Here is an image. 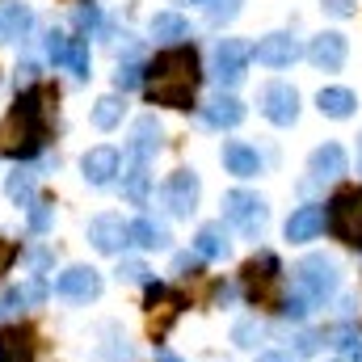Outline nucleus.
<instances>
[{"label":"nucleus","mask_w":362,"mask_h":362,"mask_svg":"<svg viewBox=\"0 0 362 362\" xmlns=\"http://www.w3.org/2000/svg\"><path fill=\"white\" fill-rule=\"evenodd\" d=\"M198 81H202V68H198V51H194V47H169V51H160V55L148 64L144 93H148V101H152V105L189 110Z\"/></svg>","instance_id":"nucleus-1"},{"label":"nucleus","mask_w":362,"mask_h":362,"mask_svg":"<svg viewBox=\"0 0 362 362\" xmlns=\"http://www.w3.org/2000/svg\"><path fill=\"white\" fill-rule=\"evenodd\" d=\"M42 97H47V89H25L21 101H17V110L0 122V152H4V156L30 160V156L42 148V135H47Z\"/></svg>","instance_id":"nucleus-2"},{"label":"nucleus","mask_w":362,"mask_h":362,"mask_svg":"<svg viewBox=\"0 0 362 362\" xmlns=\"http://www.w3.org/2000/svg\"><path fill=\"white\" fill-rule=\"evenodd\" d=\"M325 228L350 245V249H362V185H350V189H337L329 211H325Z\"/></svg>","instance_id":"nucleus-3"},{"label":"nucleus","mask_w":362,"mask_h":362,"mask_svg":"<svg viewBox=\"0 0 362 362\" xmlns=\"http://www.w3.org/2000/svg\"><path fill=\"white\" fill-rule=\"evenodd\" d=\"M337 266L329 262V257H320V253H312V257H303L299 266H295V291L312 303V308H320V303H329L333 295H337Z\"/></svg>","instance_id":"nucleus-4"},{"label":"nucleus","mask_w":362,"mask_h":362,"mask_svg":"<svg viewBox=\"0 0 362 362\" xmlns=\"http://www.w3.org/2000/svg\"><path fill=\"white\" fill-rule=\"evenodd\" d=\"M240 282L249 291V299L257 308H270V303H282V266L274 253H257L245 270H240Z\"/></svg>","instance_id":"nucleus-5"},{"label":"nucleus","mask_w":362,"mask_h":362,"mask_svg":"<svg viewBox=\"0 0 362 362\" xmlns=\"http://www.w3.org/2000/svg\"><path fill=\"white\" fill-rule=\"evenodd\" d=\"M223 219L236 223L245 236H262L270 211H266V202H262L257 194H249V189H232V194H223Z\"/></svg>","instance_id":"nucleus-6"},{"label":"nucleus","mask_w":362,"mask_h":362,"mask_svg":"<svg viewBox=\"0 0 362 362\" xmlns=\"http://www.w3.org/2000/svg\"><path fill=\"white\" fill-rule=\"evenodd\" d=\"M249 59H253V47H249L245 38H223V42H219V51H215V81H219L223 89L240 85V81H245Z\"/></svg>","instance_id":"nucleus-7"},{"label":"nucleus","mask_w":362,"mask_h":362,"mask_svg":"<svg viewBox=\"0 0 362 362\" xmlns=\"http://www.w3.org/2000/svg\"><path fill=\"white\" fill-rule=\"evenodd\" d=\"M262 114L274 127H295L299 122V93H295V85H286V81L266 85L262 89Z\"/></svg>","instance_id":"nucleus-8"},{"label":"nucleus","mask_w":362,"mask_h":362,"mask_svg":"<svg viewBox=\"0 0 362 362\" xmlns=\"http://www.w3.org/2000/svg\"><path fill=\"white\" fill-rule=\"evenodd\" d=\"M198 194H202L198 177L189 169H177L173 177L165 181V206H169V215L173 219H189L198 211Z\"/></svg>","instance_id":"nucleus-9"},{"label":"nucleus","mask_w":362,"mask_h":362,"mask_svg":"<svg viewBox=\"0 0 362 362\" xmlns=\"http://www.w3.org/2000/svg\"><path fill=\"white\" fill-rule=\"evenodd\" d=\"M55 295L72 299V303H89L101 295V274L93 266H68V270L55 278Z\"/></svg>","instance_id":"nucleus-10"},{"label":"nucleus","mask_w":362,"mask_h":362,"mask_svg":"<svg viewBox=\"0 0 362 362\" xmlns=\"http://www.w3.org/2000/svg\"><path fill=\"white\" fill-rule=\"evenodd\" d=\"M346 55H350V42H346V34H337V30L316 34L312 47H308V59H312L320 72H341V68H346Z\"/></svg>","instance_id":"nucleus-11"},{"label":"nucleus","mask_w":362,"mask_h":362,"mask_svg":"<svg viewBox=\"0 0 362 362\" xmlns=\"http://www.w3.org/2000/svg\"><path fill=\"white\" fill-rule=\"evenodd\" d=\"M181 295H169L165 286H148V325H152V333L156 337H165L169 333V325L181 316Z\"/></svg>","instance_id":"nucleus-12"},{"label":"nucleus","mask_w":362,"mask_h":362,"mask_svg":"<svg viewBox=\"0 0 362 362\" xmlns=\"http://www.w3.org/2000/svg\"><path fill=\"white\" fill-rule=\"evenodd\" d=\"M320 232H325V206L308 202V206L291 211V219H286V240H291V245H308V240H316Z\"/></svg>","instance_id":"nucleus-13"},{"label":"nucleus","mask_w":362,"mask_h":362,"mask_svg":"<svg viewBox=\"0 0 362 362\" xmlns=\"http://www.w3.org/2000/svg\"><path fill=\"white\" fill-rule=\"evenodd\" d=\"M253 55H257V64H266V68H291V64L299 59V42H295L291 34H266V38L253 47Z\"/></svg>","instance_id":"nucleus-14"},{"label":"nucleus","mask_w":362,"mask_h":362,"mask_svg":"<svg viewBox=\"0 0 362 362\" xmlns=\"http://www.w3.org/2000/svg\"><path fill=\"white\" fill-rule=\"evenodd\" d=\"M118 169H122V156L114 148H93L81 160V173H85L89 185H110V181L118 177Z\"/></svg>","instance_id":"nucleus-15"},{"label":"nucleus","mask_w":362,"mask_h":362,"mask_svg":"<svg viewBox=\"0 0 362 362\" xmlns=\"http://www.w3.org/2000/svg\"><path fill=\"white\" fill-rule=\"evenodd\" d=\"M89 240L97 253H118L131 236H127V223L118 219V215H97L89 223Z\"/></svg>","instance_id":"nucleus-16"},{"label":"nucleus","mask_w":362,"mask_h":362,"mask_svg":"<svg viewBox=\"0 0 362 362\" xmlns=\"http://www.w3.org/2000/svg\"><path fill=\"white\" fill-rule=\"evenodd\" d=\"M160 148H165V131H160V122H156L152 114L139 118V122L131 127V156H135V160H152Z\"/></svg>","instance_id":"nucleus-17"},{"label":"nucleus","mask_w":362,"mask_h":362,"mask_svg":"<svg viewBox=\"0 0 362 362\" xmlns=\"http://www.w3.org/2000/svg\"><path fill=\"white\" fill-rule=\"evenodd\" d=\"M202 118L211 122V127H240V118H245V101L240 97H232V93H215L206 105H202Z\"/></svg>","instance_id":"nucleus-18"},{"label":"nucleus","mask_w":362,"mask_h":362,"mask_svg":"<svg viewBox=\"0 0 362 362\" xmlns=\"http://www.w3.org/2000/svg\"><path fill=\"white\" fill-rule=\"evenodd\" d=\"M308 173L312 181H337L346 173V152H341V144H320L316 152H312V160H308Z\"/></svg>","instance_id":"nucleus-19"},{"label":"nucleus","mask_w":362,"mask_h":362,"mask_svg":"<svg viewBox=\"0 0 362 362\" xmlns=\"http://www.w3.org/2000/svg\"><path fill=\"white\" fill-rule=\"evenodd\" d=\"M223 165H228V173H236V177H257V173H262L257 148H249V144H240V139L223 144Z\"/></svg>","instance_id":"nucleus-20"},{"label":"nucleus","mask_w":362,"mask_h":362,"mask_svg":"<svg viewBox=\"0 0 362 362\" xmlns=\"http://www.w3.org/2000/svg\"><path fill=\"white\" fill-rule=\"evenodd\" d=\"M30 30H34V13H30V4H8L4 17H0V38H4V42H25Z\"/></svg>","instance_id":"nucleus-21"},{"label":"nucleus","mask_w":362,"mask_h":362,"mask_svg":"<svg viewBox=\"0 0 362 362\" xmlns=\"http://www.w3.org/2000/svg\"><path fill=\"white\" fill-rule=\"evenodd\" d=\"M127 236H131V245H139V249H165L169 245V228L165 223H156V219H135V223H127Z\"/></svg>","instance_id":"nucleus-22"},{"label":"nucleus","mask_w":362,"mask_h":362,"mask_svg":"<svg viewBox=\"0 0 362 362\" xmlns=\"http://www.w3.org/2000/svg\"><path fill=\"white\" fill-rule=\"evenodd\" d=\"M194 253L198 257H211V262L228 257V232H223V223H202L198 236H194Z\"/></svg>","instance_id":"nucleus-23"},{"label":"nucleus","mask_w":362,"mask_h":362,"mask_svg":"<svg viewBox=\"0 0 362 362\" xmlns=\"http://www.w3.org/2000/svg\"><path fill=\"white\" fill-rule=\"evenodd\" d=\"M316 105H320V114L325 118H350L354 110H358V97L350 89H320V97H316Z\"/></svg>","instance_id":"nucleus-24"},{"label":"nucleus","mask_w":362,"mask_h":362,"mask_svg":"<svg viewBox=\"0 0 362 362\" xmlns=\"http://www.w3.org/2000/svg\"><path fill=\"white\" fill-rule=\"evenodd\" d=\"M152 38L181 47V38H189V21H185L181 13H156V17H152Z\"/></svg>","instance_id":"nucleus-25"},{"label":"nucleus","mask_w":362,"mask_h":362,"mask_svg":"<svg viewBox=\"0 0 362 362\" xmlns=\"http://www.w3.org/2000/svg\"><path fill=\"white\" fill-rule=\"evenodd\" d=\"M122 110H127V101H122L118 93H105V97L93 105V127H97V131H114V127L122 122Z\"/></svg>","instance_id":"nucleus-26"},{"label":"nucleus","mask_w":362,"mask_h":362,"mask_svg":"<svg viewBox=\"0 0 362 362\" xmlns=\"http://www.w3.org/2000/svg\"><path fill=\"white\" fill-rule=\"evenodd\" d=\"M122 194H127L131 202H148V160H135V156H131V165H127V173H122Z\"/></svg>","instance_id":"nucleus-27"},{"label":"nucleus","mask_w":362,"mask_h":362,"mask_svg":"<svg viewBox=\"0 0 362 362\" xmlns=\"http://www.w3.org/2000/svg\"><path fill=\"white\" fill-rule=\"evenodd\" d=\"M0 362H30V337L21 329H0Z\"/></svg>","instance_id":"nucleus-28"},{"label":"nucleus","mask_w":362,"mask_h":362,"mask_svg":"<svg viewBox=\"0 0 362 362\" xmlns=\"http://www.w3.org/2000/svg\"><path fill=\"white\" fill-rule=\"evenodd\" d=\"M34 185H38V177H34V169H17V173L8 177V198L25 206V202L34 198Z\"/></svg>","instance_id":"nucleus-29"},{"label":"nucleus","mask_w":362,"mask_h":362,"mask_svg":"<svg viewBox=\"0 0 362 362\" xmlns=\"http://www.w3.org/2000/svg\"><path fill=\"white\" fill-rule=\"evenodd\" d=\"M68 68H72L76 81H89V42H85V38H72V47H68Z\"/></svg>","instance_id":"nucleus-30"},{"label":"nucleus","mask_w":362,"mask_h":362,"mask_svg":"<svg viewBox=\"0 0 362 362\" xmlns=\"http://www.w3.org/2000/svg\"><path fill=\"white\" fill-rule=\"evenodd\" d=\"M13 299H17V308H38V303L47 299V282H42V278H30V282H21V286L13 291Z\"/></svg>","instance_id":"nucleus-31"},{"label":"nucleus","mask_w":362,"mask_h":362,"mask_svg":"<svg viewBox=\"0 0 362 362\" xmlns=\"http://www.w3.org/2000/svg\"><path fill=\"white\" fill-rule=\"evenodd\" d=\"M240 4H245V0H206V21H211V25H228V21L240 13Z\"/></svg>","instance_id":"nucleus-32"},{"label":"nucleus","mask_w":362,"mask_h":362,"mask_svg":"<svg viewBox=\"0 0 362 362\" xmlns=\"http://www.w3.org/2000/svg\"><path fill=\"white\" fill-rule=\"evenodd\" d=\"M118 282H135V286H144V282H152V270H148L139 257H122V262H118Z\"/></svg>","instance_id":"nucleus-33"},{"label":"nucleus","mask_w":362,"mask_h":362,"mask_svg":"<svg viewBox=\"0 0 362 362\" xmlns=\"http://www.w3.org/2000/svg\"><path fill=\"white\" fill-rule=\"evenodd\" d=\"M232 341L240 346V350H253L257 341H262V325L249 316V320H236V329H232Z\"/></svg>","instance_id":"nucleus-34"},{"label":"nucleus","mask_w":362,"mask_h":362,"mask_svg":"<svg viewBox=\"0 0 362 362\" xmlns=\"http://www.w3.org/2000/svg\"><path fill=\"white\" fill-rule=\"evenodd\" d=\"M337 350H341L346 358H362V329H354V325L337 329Z\"/></svg>","instance_id":"nucleus-35"},{"label":"nucleus","mask_w":362,"mask_h":362,"mask_svg":"<svg viewBox=\"0 0 362 362\" xmlns=\"http://www.w3.org/2000/svg\"><path fill=\"white\" fill-rule=\"evenodd\" d=\"M68 47H72V38L64 30H51L47 34V59L51 64H68Z\"/></svg>","instance_id":"nucleus-36"},{"label":"nucleus","mask_w":362,"mask_h":362,"mask_svg":"<svg viewBox=\"0 0 362 362\" xmlns=\"http://www.w3.org/2000/svg\"><path fill=\"white\" fill-rule=\"evenodd\" d=\"M114 85H118L122 93L139 89V85H144V68H139V64H122V68L114 72Z\"/></svg>","instance_id":"nucleus-37"},{"label":"nucleus","mask_w":362,"mask_h":362,"mask_svg":"<svg viewBox=\"0 0 362 362\" xmlns=\"http://www.w3.org/2000/svg\"><path fill=\"white\" fill-rule=\"evenodd\" d=\"M51 219H55V206H51V202H34V211H30V228H34V232H47Z\"/></svg>","instance_id":"nucleus-38"},{"label":"nucleus","mask_w":362,"mask_h":362,"mask_svg":"<svg viewBox=\"0 0 362 362\" xmlns=\"http://www.w3.org/2000/svg\"><path fill=\"white\" fill-rule=\"evenodd\" d=\"M194 270H198V253H177V257H173V274L189 278Z\"/></svg>","instance_id":"nucleus-39"},{"label":"nucleus","mask_w":362,"mask_h":362,"mask_svg":"<svg viewBox=\"0 0 362 362\" xmlns=\"http://www.w3.org/2000/svg\"><path fill=\"white\" fill-rule=\"evenodd\" d=\"M316 346H320V337H316V333H299V337H295V354H299V358L316 354Z\"/></svg>","instance_id":"nucleus-40"},{"label":"nucleus","mask_w":362,"mask_h":362,"mask_svg":"<svg viewBox=\"0 0 362 362\" xmlns=\"http://www.w3.org/2000/svg\"><path fill=\"white\" fill-rule=\"evenodd\" d=\"M325 4V13H333V17H354V0H320Z\"/></svg>","instance_id":"nucleus-41"},{"label":"nucleus","mask_w":362,"mask_h":362,"mask_svg":"<svg viewBox=\"0 0 362 362\" xmlns=\"http://www.w3.org/2000/svg\"><path fill=\"white\" fill-rule=\"evenodd\" d=\"M13 262H17V245H13V240H4V236H0V274L8 270V266H13Z\"/></svg>","instance_id":"nucleus-42"},{"label":"nucleus","mask_w":362,"mask_h":362,"mask_svg":"<svg viewBox=\"0 0 362 362\" xmlns=\"http://www.w3.org/2000/svg\"><path fill=\"white\" fill-rule=\"evenodd\" d=\"M97 21H101V17H97V8H81V13H76V25H81V30H93V25H97Z\"/></svg>","instance_id":"nucleus-43"},{"label":"nucleus","mask_w":362,"mask_h":362,"mask_svg":"<svg viewBox=\"0 0 362 362\" xmlns=\"http://www.w3.org/2000/svg\"><path fill=\"white\" fill-rule=\"evenodd\" d=\"M30 266H34V270H47V266H51V253H47V249H30Z\"/></svg>","instance_id":"nucleus-44"},{"label":"nucleus","mask_w":362,"mask_h":362,"mask_svg":"<svg viewBox=\"0 0 362 362\" xmlns=\"http://www.w3.org/2000/svg\"><path fill=\"white\" fill-rule=\"evenodd\" d=\"M34 72H38L34 64H21V68H17V81H21V85H34Z\"/></svg>","instance_id":"nucleus-45"},{"label":"nucleus","mask_w":362,"mask_h":362,"mask_svg":"<svg viewBox=\"0 0 362 362\" xmlns=\"http://www.w3.org/2000/svg\"><path fill=\"white\" fill-rule=\"evenodd\" d=\"M156 362H181V358L173 354V350H156Z\"/></svg>","instance_id":"nucleus-46"},{"label":"nucleus","mask_w":362,"mask_h":362,"mask_svg":"<svg viewBox=\"0 0 362 362\" xmlns=\"http://www.w3.org/2000/svg\"><path fill=\"white\" fill-rule=\"evenodd\" d=\"M257 362H291V358H286V354H262Z\"/></svg>","instance_id":"nucleus-47"},{"label":"nucleus","mask_w":362,"mask_h":362,"mask_svg":"<svg viewBox=\"0 0 362 362\" xmlns=\"http://www.w3.org/2000/svg\"><path fill=\"white\" fill-rule=\"evenodd\" d=\"M358 169H362V135H358Z\"/></svg>","instance_id":"nucleus-48"},{"label":"nucleus","mask_w":362,"mask_h":362,"mask_svg":"<svg viewBox=\"0 0 362 362\" xmlns=\"http://www.w3.org/2000/svg\"><path fill=\"white\" fill-rule=\"evenodd\" d=\"M177 4H202V0H177Z\"/></svg>","instance_id":"nucleus-49"}]
</instances>
